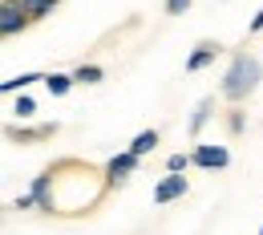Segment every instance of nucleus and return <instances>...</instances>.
Instances as JSON below:
<instances>
[{
	"instance_id": "f257e3e1",
	"label": "nucleus",
	"mask_w": 263,
	"mask_h": 235,
	"mask_svg": "<svg viewBox=\"0 0 263 235\" xmlns=\"http://www.w3.org/2000/svg\"><path fill=\"white\" fill-rule=\"evenodd\" d=\"M259 77H263V65H259V57H235L231 61V69L223 73V85H219V94L227 101H243L255 85H259Z\"/></svg>"
},
{
	"instance_id": "f03ea898",
	"label": "nucleus",
	"mask_w": 263,
	"mask_h": 235,
	"mask_svg": "<svg viewBox=\"0 0 263 235\" xmlns=\"http://www.w3.org/2000/svg\"><path fill=\"white\" fill-rule=\"evenodd\" d=\"M25 25H29V12H25V4H21V0H4V12H0V33L12 37V33H21Z\"/></svg>"
},
{
	"instance_id": "7ed1b4c3",
	"label": "nucleus",
	"mask_w": 263,
	"mask_h": 235,
	"mask_svg": "<svg viewBox=\"0 0 263 235\" xmlns=\"http://www.w3.org/2000/svg\"><path fill=\"white\" fill-rule=\"evenodd\" d=\"M134 170H138V154H134V150H122V154H114V158L105 162V178H109V183H126Z\"/></svg>"
},
{
	"instance_id": "20e7f679",
	"label": "nucleus",
	"mask_w": 263,
	"mask_h": 235,
	"mask_svg": "<svg viewBox=\"0 0 263 235\" xmlns=\"http://www.w3.org/2000/svg\"><path fill=\"white\" fill-rule=\"evenodd\" d=\"M195 167H202V170H223L231 162V154H227V146H195Z\"/></svg>"
},
{
	"instance_id": "39448f33",
	"label": "nucleus",
	"mask_w": 263,
	"mask_h": 235,
	"mask_svg": "<svg viewBox=\"0 0 263 235\" xmlns=\"http://www.w3.org/2000/svg\"><path fill=\"white\" fill-rule=\"evenodd\" d=\"M182 195H186V178H182V174H174V170H170L162 183L154 187V203H174V199H182Z\"/></svg>"
},
{
	"instance_id": "423d86ee",
	"label": "nucleus",
	"mask_w": 263,
	"mask_h": 235,
	"mask_svg": "<svg viewBox=\"0 0 263 235\" xmlns=\"http://www.w3.org/2000/svg\"><path fill=\"white\" fill-rule=\"evenodd\" d=\"M219 57V45L215 41H202V45H195V53L186 57V73H198V69H206L211 61Z\"/></svg>"
},
{
	"instance_id": "0eeeda50",
	"label": "nucleus",
	"mask_w": 263,
	"mask_h": 235,
	"mask_svg": "<svg viewBox=\"0 0 263 235\" xmlns=\"http://www.w3.org/2000/svg\"><path fill=\"white\" fill-rule=\"evenodd\" d=\"M73 81H77L73 73H49V77H45V89H49L53 98H65L69 89H73Z\"/></svg>"
},
{
	"instance_id": "6e6552de",
	"label": "nucleus",
	"mask_w": 263,
	"mask_h": 235,
	"mask_svg": "<svg viewBox=\"0 0 263 235\" xmlns=\"http://www.w3.org/2000/svg\"><path fill=\"white\" fill-rule=\"evenodd\" d=\"M154 146H158V130H142V134L130 142V150L138 154V158H146V154H150Z\"/></svg>"
},
{
	"instance_id": "1a4fd4ad",
	"label": "nucleus",
	"mask_w": 263,
	"mask_h": 235,
	"mask_svg": "<svg viewBox=\"0 0 263 235\" xmlns=\"http://www.w3.org/2000/svg\"><path fill=\"white\" fill-rule=\"evenodd\" d=\"M211 105H215V101H211V98H202V101H198V105H195V114H191V126H186L191 134H198V130L206 126V118H211Z\"/></svg>"
},
{
	"instance_id": "9d476101",
	"label": "nucleus",
	"mask_w": 263,
	"mask_h": 235,
	"mask_svg": "<svg viewBox=\"0 0 263 235\" xmlns=\"http://www.w3.org/2000/svg\"><path fill=\"white\" fill-rule=\"evenodd\" d=\"M33 81H45V77H41V73H21V77H8L0 89H4V94H21V89H29Z\"/></svg>"
},
{
	"instance_id": "9b49d317",
	"label": "nucleus",
	"mask_w": 263,
	"mask_h": 235,
	"mask_svg": "<svg viewBox=\"0 0 263 235\" xmlns=\"http://www.w3.org/2000/svg\"><path fill=\"white\" fill-rule=\"evenodd\" d=\"M57 130V126H36V130H8V138H21V142H41V138H49Z\"/></svg>"
},
{
	"instance_id": "f8f14e48",
	"label": "nucleus",
	"mask_w": 263,
	"mask_h": 235,
	"mask_svg": "<svg viewBox=\"0 0 263 235\" xmlns=\"http://www.w3.org/2000/svg\"><path fill=\"white\" fill-rule=\"evenodd\" d=\"M73 77H77L81 85H98L101 77H105V69H101V65H81L77 73H73Z\"/></svg>"
},
{
	"instance_id": "ddd939ff",
	"label": "nucleus",
	"mask_w": 263,
	"mask_h": 235,
	"mask_svg": "<svg viewBox=\"0 0 263 235\" xmlns=\"http://www.w3.org/2000/svg\"><path fill=\"white\" fill-rule=\"evenodd\" d=\"M21 4H25L29 16H49V12L57 8V0H21Z\"/></svg>"
},
{
	"instance_id": "4468645a",
	"label": "nucleus",
	"mask_w": 263,
	"mask_h": 235,
	"mask_svg": "<svg viewBox=\"0 0 263 235\" xmlns=\"http://www.w3.org/2000/svg\"><path fill=\"white\" fill-rule=\"evenodd\" d=\"M12 114H16L21 122H25V118H33V114H36V101L29 98V94H21V98H16V110H12Z\"/></svg>"
},
{
	"instance_id": "2eb2a0df",
	"label": "nucleus",
	"mask_w": 263,
	"mask_h": 235,
	"mask_svg": "<svg viewBox=\"0 0 263 235\" xmlns=\"http://www.w3.org/2000/svg\"><path fill=\"white\" fill-rule=\"evenodd\" d=\"M195 158H186V154H170L166 158V170H174V174H186V167H191Z\"/></svg>"
},
{
	"instance_id": "dca6fc26",
	"label": "nucleus",
	"mask_w": 263,
	"mask_h": 235,
	"mask_svg": "<svg viewBox=\"0 0 263 235\" xmlns=\"http://www.w3.org/2000/svg\"><path fill=\"white\" fill-rule=\"evenodd\" d=\"M186 8H191V0H166V12H170V16H182Z\"/></svg>"
},
{
	"instance_id": "f3484780",
	"label": "nucleus",
	"mask_w": 263,
	"mask_h": 235,
	"mask_svg": "<svg viewBox=\"0 0 263 235\" xmlns=\"http://www.w3.org/2000/svg\"><path fill=\"white\" fill-rule=\"evenodd\" d=\"M247 29H251V33H259V29H263V8L255 12V16H251V25H247Z\"/></svg>"
},
{
	"instance_id": "a211bd4d",
	"label": "nucleus",
	"mask_w": 263,
	"mask_h": 235,
	"mask_svg": "<svg viewBox=\"0 0 263 235\" xmlns=\"http://www.w3.org/2000/svg\"><path fill=\"white\" fill-rule=\"evenodd\" d=\"M259 235H263V227H259Z\"/></svg>"
}]
</instances>
